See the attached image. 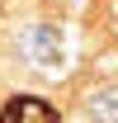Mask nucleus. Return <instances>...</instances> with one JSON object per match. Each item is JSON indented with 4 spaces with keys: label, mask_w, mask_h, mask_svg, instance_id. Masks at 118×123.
<instances>
[{
    "label": "nucleus",
    "mask_w": 118,
    "mask_h": 123,
    "mask_svg": "<svg viewBox=\"0 0 118 123\" xmlns=\"http://www.w3.org/2000/svg\"><path fill=\"white\" fill-rule=\"evenodd\" d=\"M90 123H118V85H94L85 99Z\"/></svg>",
    "instance_id": "f03ea898"
},
{
    "label": "nucleus",
    "mask_w": 118,
    "mask_h": 123,
    "mask_svg": "<svg viewBox=\"0 0 118 123\" xmlns=\"http://www.w3.org/2000/svg\"><path fill=\"white\" fill-rule=\"evenodd\" d=\"M0 123H61V114L38 95H14L0 109Z\"/></svg>",
    "instance_id": "f257e3e1"
}]
</instances>
